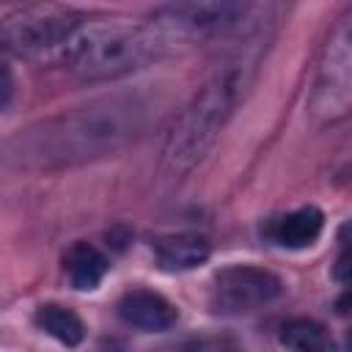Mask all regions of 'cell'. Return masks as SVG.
<instances>
[{
  "label": "cell",
  "mask_w": 352,
  "mask_h": 352,
  "mask_svg": "<svg viewBox=\"0 0 352 352\" xmlns=\"http://www.w3.org/2000/svg\"><path fill=\"white\" fill-rule=\"evenodd\" d=\"M170 55L151 22L82 19L72 33L60 63L82 80H113Z\"/></svg>",
  "instance_id": "obj_1"
},
{
  "label": "cell",
  "mask_w": 352,
  "mask_h": 352,
  "mask_svg": "<svg viewBox=\"0 0 352 352\" xmlns=\"http://www.w3.org/2000/svg\"><path fill=\"white\" fill-rule=\"evenodd\" d=\"M66 272H69V280L74 289L91 292L102 283V278L107 272V258L88 242H77L66 253Z\"/></svg>",
  "instance_id": "obj_11"
},
{
  "label": "cell",
  "mask_w": 352,
  "mask_h": 352,
  "mask_svg": "<svg viewBox=\"0 0 352 352\" xmlns=\"http://www.w3.org/2000/svg\"><path fill=\"white\" fill-rule=\"evenodd\" d=\"M242 91H245V74L236 66L217 72L198 88V94L176 116L165 138L162 165L168 173L182 176L192 170L212 151L223 126L234 116V107L239 104Z\"/></svg>",
  "instance_id": "obj_2"
},
{
  "label": "cell",
  "mask_w": 352,
  "mask_h": 352,
  "mask_svg": "<svg viewBox=\"0 0 352 352\" xmlns=\"http://www.w3.org/2000/svg\"><path fill=\"white\" fill-rule=\"evenodd\" d=\"M36 324L38 330H44L47 336H52L55 341L66 344V346H77L82 338H85V324L82 319L63 308V305H55V302H47V305H38L36 311Z\"/></svg>",
  "instance_id": "obj_12"
},
{
  "label": "cell",
  "mask_w": 352,
  "mask_h": 352,
  "mask_svg": "<svg viewBox=\"0 0 352 352\" xmlns=\"http://www.w3.org/2000/svg\"><path fill=\"white\" fill-rule=\"evenodd\" d=\"M209 239L201 234H170L154 242V258L162 272H187L209 258Z\"/></svg>",
  "instance_id": "obj_9"
},
{
  "label": "cell",
  "mask_w": 352,
  "mask_h": 352,
  "mask_svg": "<svg viewBox=\"0 0 352 352\" xmlns=\"http://www.w3.org/2000/svg\"><path fill=\"white\" fill-rule=\"evenodd\" d=\"M346 344H349V349H352V330H349V336H346Z\"/></svg>",
  "instance_id": "obj_17"
},
{
  "label": "cell",
  "mask_w": 352,
  "mask_h": 352,
  "mask_svg": "<svg viewBox=\"0 0 352 352\" xmlns=\"http://www.w3.org/2000/svg\"><path fill=\"white\" fill-rule=\"evenodd\" d=\"M85 16L58 8H30L6 16L3 47L25 60H60L66 44Z\"/></svg>",
  "instance_id": "obj_5"
},
{
  "label": "cell",
  "mask_w": 352,
  "mask_h": 352,
  "mask_svg": "<svg viewBox=\"0 0 352 352\" xmlns=\"http://www.w3.org/2000/svg\"><path fill=\"white\" fill-rule=\"evenodd\" d=\"M129 110L132 107L126 104L104 102L63 116L28 138V154L38 157L41 162H72L113 151L135 129Z\"/></svg>",
  "instance_id": "obj_3"
},
{
  "label": "cell",
  "mask_w": 352,
  "mask_h": 352,
  "mask_svg": "<svg viewBox=\"0 0 352 352\" xmlns=\"http://www.w3.org/2000/svg\"><path fill=\"white\" fill-rule=\"evenodd\" d=\"M118 316L146 333H162L170 330L179 319V311L170 300H165L157 292L148 289H132L118 300Z\"/></svg>",
  "instance_id": "obj_8"
},
{
  "label": "cell",
  "mask_w": 352,
  "mask_h": 352,
  "mask_svg": "<svg viewBox=\"0 0 352 352\" xmlns=\"http://www.w3.org/2000/svg\"><path fill=\"white\" fill-rule=\"evenodd\" d=\"M11 91H14L11 69H8V66H3V110H6V107H8V102H11Z\"/></svg>",
  "instance_id": "obj_15"
},
{
  "label": "cell",
  "mask_w": 352,
  "mask_h": 352,
  "mask_svg": "<svg viewBox=\"0 0 352 352\" xmlns=\"http://www.w3.org/2000/svg\"><path fill=\"white\" fill-rule=\"evenodd\" d=\"M338 242L344 248H352V220H346L341 228H338Z\"/></svg>",
  "instance_id": "obj_16"
},
{
  "label": "cell",
  "mask_w": 352,
  "mask_h": 352,
  "mask_svg": "<svg viewBox=\"0 0 352 352\" xmlns=\"http://www.w3.org/2000/svg\"><path fill=\"white\" fill-rule=\"evenodd\" d=\"M280 344L300 352H319L330 346V338L324 327L314 319H292L280 327Z\"/></svg>",
  "instance_id": "obj_13"
},
{
  "label": "cell",
  "mask_w": 352,
  "mask_h": 352,
  "mask_svg": "<svg viewBox=\"0 0 352 352\" xmlns=\"http://www.w3.org/2000/svg\"><path fill=\"white\" fill-rule=\"evenodd\" d=\"M280 292H283V280L275 272L253 264H234V267H223L214 275L209 305L214 314L239 316L275 302Z\"/></svg>",
  "instance_id": "obj_7"
},
{
  "label": "cell",
  "mask_w": 352,
  "mask_h": 352,
  "mask_svg": "<svg viewBox=\"0 0 352 352\" xmlns=\"http://www.w3.org/2000/svg\"><path fill=\"white\" fill-rule=\"evenodd\" d=\"M308 110L316 124H333L352 113V16L338 25L324 47Z\"/></svg>",
  "instance_id": "obj_6"
},
{
  "label": "cell",
  "mask_w": 352,
  "mask_h": 352,
  "mask_svg": "<svg viewBox=\"0 0 352 352\" xmlns=\"http://www.w3.org/2000/svg\"><path fill=\"white\" fill-rule=\"evenodd\" d=\"M333 278H336L338 283H344V286H352V248H346V250L341 253V258L336 261Z\"/></svg>",
  "instance_id": "obj_14"
},
{
  "label": "cell",
  "mask_w": 352,
  "mask_h": 352,
  "mask_svg": "<svg viewBox=\"0 0 352 352\" xmlns=\"http://www.w3.org/2000/svg\"><path fill=\"white\" fill-rule=\"evenodd\" d=\"M250 6L253 0H170L160 6L148 22L165 47L176 52L179 47L201 44L231 30L248 16Z\"/></svg>",
  "instance_id": "obj_4"
},
{
  "label": "cell",
  "mask_w": 352,
  "mask_h": 352,
  "mask_svg": "<svg viewBox=\"0 0 352 352\" xmlns=\"http://www.w3.org/2000/svg\"><path fill=\"white\" fill-rule=\"evenodd\" d=\"M324 228V214L316 209V206H300L283 217L275 220L272 226V239L280 245V248H289V250H300V248H308L319 239Z\"/></svg>",
  "instance_id": "obj_10"
}]
</instances>
